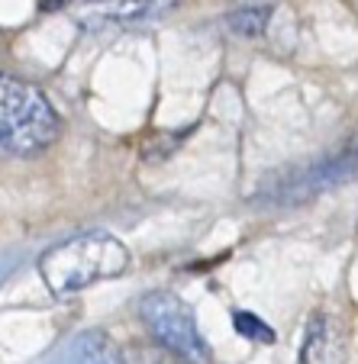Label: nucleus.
I'll return each mask as SVG.
<instances>
[{
    "mask_svg": "<svg viewBox=\"0 0 358 364\" xmlns=\"http://www.w3.org/2000/svg\"><path fill=\"white\" fill-rule=\"evenodd\" d=\"M130 268V248L107 232H84L48 248L39 274L52 296H75L100 281L120 277Z\"/></svg>",
    "mask_w": 358,
    "mask_h": 364,
    "instance_id": "1",
    "label": "nucleus"
},
{
    "mask_svg": "<svg viewBox=\"0 0 358 364\" xmlns=\"http://www.w3.org/2000/svg\"><path fill=\"white\" fill-rule=\"evenodd\" d=\"M58 132L62 119L36 84L0 75V159L42 151L56 142Z\"/></svg>",
    "mask_w": 358,
    "mask_h": 364,
    "instance_id": "2",
    "label": "nucleus"
},
{
    "mask_svg": "<svg viewBox=\"0 0 358 364\" xmlns=\"http://www.w3.org/2000/svg\"><path fill=\"white\" fill-rule=\"evenodd\" d=\"M139 316H142L145 329L152 332V338L159 345H165L168 351H174L178 358H184L187 364H207L210 348L200 336L194 313L181 296L168 294V290H152L139 303Z\"/></svg>",
    "mask_w": 358,
    "mask_h": 364,
    "instance_id": "3",
    "label": "nucleus"
},
{
    "mask_svg": "<svg viewBox=\"0 0 358 364\" xmlns=\"http://www.w3.org/2000/svg\"><path fill=\"white\" fill-rule=\"evenodd\" d=\"M345 358H349V345H345L342 319L332 316L330 309H320L307 326L300 364H345Z\"/></svg>",
    "mask_w": 358,
    "mask_h": 364,
    "instance_id": "4",
    "label": "nucleus"
},
{
    "mask_svg": "<svg viewBox=\"0 0 358 364\" xmlns=\"http://www.w3.org/2000/svg\"><path fill=\"white\" fill-rule=\"evenodd\" d=\"M81 364H126V361L107 342V336H88L81 342Z\"/></svg>",
    "mask_w": 358,
    "mask_h": 364,
    "instance_id": "5",
    "label": "nucleus"
},
{
    "mask_svg": "<svg viewBox=\"0 0 358 364\" xmlns=\"http://www.w3.org/2000/svg\"><path fill=\"white\" fill-rule=\"evenodd\" d=\"M123 361L126 364H187L184 358L168 351L165 345H132Z\"/></svg>",
    "mask_w": 358,
    "mask_h": 364,
    "instance_id": "6",
    "label": "nucleus"
},
{
    "mask_svg": "<svg viewBox=\"0 0 358 364\" xmlns=\"http://www.w3.org/2000/svg\"><path fill=\"white\" fill-rule=\"evenodd\" d=\"M233 326H236V332H239L242 338H248V342H265V345L275 342V332L255 316V313H246V309L233 313Z\"/></svg>",
    "mask_w": 358,
    "mask_h": 364,
    "instance_id": "7",
    "label": "nucleus"
}]
</instances>
